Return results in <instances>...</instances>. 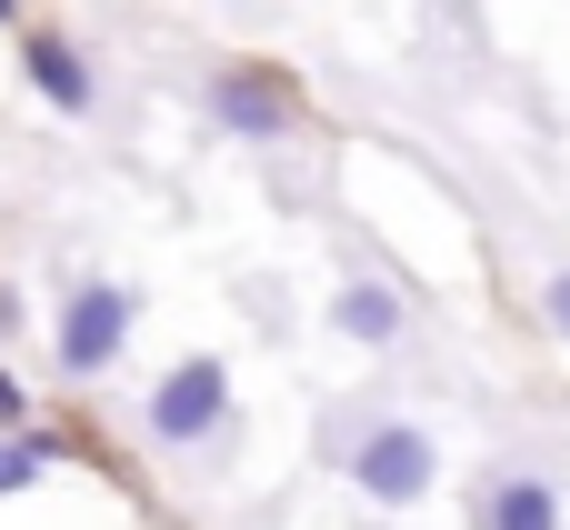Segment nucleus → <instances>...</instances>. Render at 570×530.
Returning <instances> with one entry per match:
<instances>
[{
	"mask_svg": "<svg viewBox=\"0 0 570 530\" xmlns=\"http://www.w3.org/2000/svg\"><path fill=\"white\" fill-rule=\"evenodd\" d=\"M321 461H341L351 491H371L381 511H411V501H431V481H441L431 431H421L411 411H361V401H341V411L321 421Z\"/></svg>",
	"mask_w": 570,
	"mask_h": 530,
	"instance_id": "f257e3e1",
	"label": "nucleus"
},
{
	"mask_svg": "<svg viewBox=\"0 0 570 530\" xmlns=\"http://www.w3.org/2000/svg\"><path fill=\"white\" fill-rule=\"evenodd\" d=\"M230 421H240V401H230V361H220V351L170 361V371L150 381V401H140L150 451H220V441H230Z\"/></svg>",
	"mask_w": 570,
	"mask_h": 530,
	"instance_id": "f03ea898",
	"label": "nucleus"
},
{
	"mask_svg": "<svg viewBox=\"0 0 570 530\" xmlns=\"http://www.w3.org/2000/svg\"><path fill=\"white\" fill-rule=\"evenodd\" d=\"M120 351H130V291H120V281H70V301H60V331H50V361H60V381H100Z\"/></svg>",
	"mask_w": 570,
	"mask_h": 530,
	"instance_id": "7ed1b4c3",
	"label": "nucleus"
},
{
	"mask_svg": "<svg viewBox=\"0 0 570 530\" xmlns=\"http://www.w3.org/2000/svg\"><path fill=\"white\" fill-rule=\"evenodd\" d=\"M561 521H570L561 471H541V461H481V481H471V530H561Z\"/></svg>",
	"mask_w": 570,
	"mask_h": 530,
	"instance_id": "20e7f679",
	"label": "nucleus"
},
{
	"mask_svg": "<svg viewBox=\"0 0 570 530\" xmlns=\"http://www.w3.org/2000/svg\"><path fill=\"white\" fill-rule=\"evenodd\" d=\"M210 120H220L230 140H291V130H301V100H291L281 70L230 60V70H210Z\"/></svg>",
	"mask_w": 570,
	"mask_h": 530,
	"instance_id": "39448f33",
	"label": "nucleus"
},
{
	"mask_svg": "<svg viewBox=\"0 0 570 530\" xmlns=\"http://www.w3.org/2000/svg\"><path fill=\"white\" fill-rule=\"evenodd\" d=\"M20 70H30V90H40L50 110H70V120L100 100V80H90V60H80L70 30H20Z\"/></svg>",
	"mask_w": 570,
	"mask_h": 530,
	"instance_id": "423d86ee",
	"label": "nucleus"
},
{
	"mask_svg": "<svg viewBox=\"0 0 570 530\" xmlns=\"http://www.w3.org/2000/svg\"><path fill=\"white\" fill-rule=\"evenodd\" d=\"M331 331L361 341V351H391V341L411 331V301H401L391 281H341V291H331Z\"/></svg>",
	"mask_w": 570,
	"mask_h": 530,
	"instance_id": "0eeeda50",
	"label": "nucleus"
},
{
	"mask_svg": "<svg viewBox=\"0 0 570 530\" xmlns=\"http://www.w3.org/2000/svg\"><path fill=\"white\" fill-rule=\"evenodd\" d=\"M40 471H50V441H30V431H0V501H10V491H30Z\"/></svg>",
	"mask_w": 570,
	"mask_h": 530,
	"instance_id": "6e6552de",
	"label": "nucleus"
},
{
	"mask_svg": "<svg viewBox=\"0 0 570 530\" xmlns=\"http://www.w3.org/2000/svg\"><path fill=\"white\" fill-rule=\"evenodd\" d=\"M541 321H551V341H570V271L541 281Z\"/></svg>",
	"mask_w": 570,
	"mask_h": 530,
	"instance_id": "1a4fd4ad",
	"label": "nucleus"
},
{
	"mask_svg": "<svg viewBox=\"0 0 570 530\" xmlns=\"http://www.w3.org/2000/svg\"><path fill=\"white\" fill-rule=\"evenodd\" d=\"M30 421V391H20V371H0V431H20Z\"/></svg>",
	"mask_w": 570,
	"mask_h": 530,
	"instance_id": "9d476101",
	"label": "nucleus"
},
{
	"mask_svg": "<svg viewBox=\"0 0 570 530\" xmlns=\"http://www.w3.org/2000/svg\"><path fill=\"white\" fill-rule=\"evenodd\" d=\"M10 20H20V0H0V30H10Z\"/></svg>",
	"mask_w": 570,
	"mask_h": 530,
	"instance_id": "9b49d317",
	"label": "nucleus"
}]
</instances>
